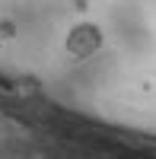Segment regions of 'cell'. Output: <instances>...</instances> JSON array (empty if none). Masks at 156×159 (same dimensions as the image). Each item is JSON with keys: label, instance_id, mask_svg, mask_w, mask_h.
<instances>
[{"label": "cell", "instance_id": "obj_1", "mask_svg": "<svg viewBox=\"0 0 156 159\" xmlns=\"http://www.w3.org/2000/svg\"><path fill=\"white\" fill-rule=\"evenodd\" d=\"M64 48H67L70 57H93L96 51L102 48V29L96 22H80L73 25V29L67 32V38H64Z\"/></svg>", "mask_w": 156, "mask_h": 159}, {"label": "cell", "instance_id": "obj_2", "mask_svg": "<svg viewBox=\"0 0 156 159\" xmlns=\"http://www.w3.org/2000/svg\"><path fill=\"white\" fill-rule=\"evenodd\" d=\"M19 35V25L13 22V19H0V38L3 42H10V38H16Z\"/></svg>", "mask_w": 156, "mask_h": 159}]
</instances>
